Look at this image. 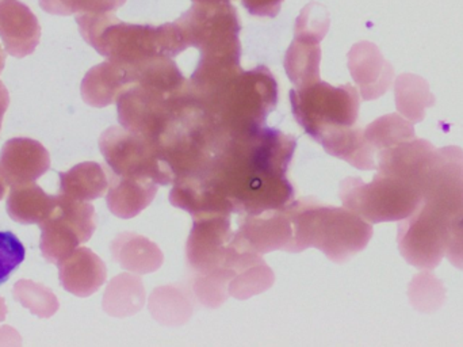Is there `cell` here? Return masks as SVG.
Returning a JSON list of instances; mask_svg holds the SVG:
<instances>
[{
  "label": "cell",
  "mask_w": 463,
  "mask_h": 347,
  "mask_svg": "<svg viewBox=\"0 0 463 347\" xmlns=\"http://www.w3.org/2000/svg\"><path fill=\"white\" fill-rule=\"evenodd\" d=\"M339 196L345 207L370 224L404 220L421 202L420 191L415 186L381 173L370 183L361 178H345L340 183Z\"/></svg>",
  "instance_id": "3957f363"
},
{
  "label": "cell",
  "mask_w": 463,
  "mask_h": 347,
  "mask_svg": "<svg viewBox=\"0 0 463 347\" xmlns=\"http://www.w3.org/2000/svg\"><path fill=\"white\" fill-rule=\"evenodd\" d=\"M421 201L458 212L463 207V149H435L419 183Z\"/></svg>",
  "instance_id": "30bf717a"
},
{
  "label": "cell",
  "mask_w": 463,
  "mask_h": 347,
  "mask_svg": "<svg viewBox=\"0 0 463 347\" xmlns=\"http://www.w3.org/2000/svg\"><path fill=\"white\" fill-rule=\"evenodd\" d=\"M99 149L110 170L119 177L151 179L157 185L175 182V173L156 141L111 127L102 133Z\"/></svg>",
  "instance_id": "277c9868"
},
{
  "label": "cell",
  "mask_w": 463,
  "mask_h": 347,
  "mask_svg": "<svg viewBox=\"0 0 463 347\" xmlns=\"http://www.w3.org/2000/svg\"><path fill=\"white\" fill-rule=\"evenodd\" d=\"M446 256L451 265L463 270V207L454 215L449 226Z\"/></svg>",
  "instance_id": "4dcf8cb0"
},
{
  "label": "cell",
  "mask_w": 463,
  "mask_h": 347,
  "mask_svg": "<svg viewBox=\"0 0 463 347\" xmlns=\"http://www.w3.org/2000/svg\"><path fill=\"white\" fill-rule=\"evenodd\" d=\"M296 146L293 136L266 128L225 138L205 177L231 202L233 212L278 209L293 198L286 171Z\"/></svg>",
  "instance_id": "6da1fadb"
},
{
  "label": "cell",
  "mask_w": 463,
  "mask_h": 347,
  "mask_svg": "<svg viewBox=\"0 0 463 347\" xmlns=\"http://www.w3.org/2000/svg\"><path fill=\"white\" fill-rule=\"evenodd\" d=\"M110 248L114 261L122 269L135 275L156 272L165 261V255L156 243L132 232L119 234L111 243Z\"/></svg>",
  "instance_id": "d6986e66"
},
{
  "label": "cell",
  "mask_w": 463,
  "mask_h": 347,
  "mask_svg": "<svg viewBox=\"0 0 463 347\" xmlns=\"http://www.w3.org/2000/svg\"><path fill=\"white\" fill-rule=\"evenodd\" d=\"M146 304V288L136 275H117L109 283L103 296V310L114 318H128L140 313Z\"/></svg>",
  "instance_id": "603a6c76"
},
{
  "label": "cell",
  "mask_w": 463,
  "mask_h": 347,
  "mask_svg": "<svg viewBox=\"0 0 463 347\" xmlns=\"http://www.w3.org/2000/svg\"><path fill=\"white\" fill-rule=\"evenodd\" d=\"M97 228L91 204L59 194L51 215L40 224V248L49 264H59L81 243L89 242Z\"/></svg>",
  "instance_id": "8992f818"
},
{
  "label": "cell",
  "mask_w": 463,
  "mask_h": 347,
  "mask_svg": "<svg viewBox=\"0 0 463 347\" xmlns=\"http://www.w3.org/2000/svg\"><path fill=\"white\" fill-rule=\"evenodd\" d=\"M434 151L431 143L416 138L393 149H383L378 152V173L399 178L419 190V183Z\"/></svg>",
  "instance_id": "9a60e30c"
},
{
  "label": "cell",
  "mask_w": 463,
  "mask_h": 347,
  "mask_svg": "<svg viewBox=\"0 0 463 347\" xmlns=\"http://www.w3.org/2000/svg\"><path fill=\"white\" fill-rule=\"evenodd\" d=\"M318 143L324 147L332 157L345 160L359 170H375L374 147L367 141L364 130L354 125H342V127L329 128L317 139Z\"/></svg>",
  "instance_id": "e0dca14e"
},
{
  "label": "cell",
  "mask_w": 463,
  "mask_h": 347,
  "mask_svg": "<svg viewBox=\"0 0 463 347\" xmlns=\"http://www.w3.org/2000/svg\"><path fill=\"white\" fill-rule=\"evenodd\" d=\"M293 237V224L285 205L278 209L242 215L232 245L239 250L250 251L259 255L275 250L290 253Z\"/></svg>",
  "instance_id": "9c48e42d"
},
{
  "label": "cell",
  "mask_w": 463,
  "mask_h": 347,
  "mask_svg": "<svg viewBox=\"0 0 463 347\" xmlns=\"http://www.w3.org/2000/svg\"><path fill=\"white\" fill-rule=\"evenodd\" d=\"M149 313L162 326L179 327L190 321L194 302L186 288L178 285L159 286L149 297Z\"/></svg>",
  "instance_id": "7402d4cb"
},
{
  "label": "cell",
  "mask_w": 463,
  "mask_h": 347,
  "mask_svg": "<svg viewBox=\"0 0 463 347\" xmlns=\"http://www.w3.org/2000/svg\"><path fill=\"white\" fill-rule=\"evenodd\" d=\"M5 315H7V307H5V300L0 297V323L5 322Z\"/></svg>",
  "instance_id": "836d02e7"
},
{
  "label": "cell",
  "mask_w": 463,
  "mask_h": 347,
  "mask_svg": "<svg viewBox=\"0 0 463 347\" xmlns=\"http://www.w3.org/2000/svg\"><path fill=\"white\" fill-rule=\"evenodd\" d=\"M157 186L151 179L119 177L110 170V186L106 196L109 209L119 218L136 217L154 201Z\"/></svg>",
  "instance_id": "ac0fdd59"
},
{
  "label": "cell",
  "mask_w": 463,
  "mask_h": 347,
  "mask_svg": "<svg viewBox=\"0 0 463 347\" xmlns=\"http://www.w3.org/2000/svg\"><path fill=\"white\" fill-rule=\"evenodd\" d=\"M116 83L110 75L108 64L92 68L81 83V97L84 102L94 108H105L114 102Z\"/></svg>",
  "instance_id": "83f0119b"
},
{
  "label": "cell",
  "mask_w": 463,
  "mask_h": 347,
  "mask_svg": "<svg viewBox=\"0 0 463 347\" xmlns=\"http://www.w3.org/2000/svg\"><path fill=\"white\" fill-rule=\"evenodd\" d=\"M7 179H5V173H3L2 168H0V201L5 198V193H7Z\"/></svg>",
  "instance_id": "d6a6232c"
},
{
  "label": "cell",
  "mask_w": 463,
  "mask_h": 347,
  "mask_svg": "<svg viewBox=\"0 0 463 347\" xmlns=\"http://www.w3.org/2000/svg\"><path fill=\"white\" fill-rule=\"evenodd\" d=\"M62 288L78 297H89L106 283L108 269L90 248L80 247L57 264Z\"/></svg>",
  "instance_id": "5bb4252c"
},
{
  "label": "cell",
  "mask_w": 463,
  "mask_h": 347,
  "mask_svg": "<svg viewBox=\"0 0 463 347\" xmlns=\"http://www.w3.org/2000/svg\"><path fill=\"white\" fill-rule=\"evenodd\" d=\"M410 300L416 310L432 313L445 303V286L431 273H420L411 283Z\"/></svg>",
  "instance_id": "f1b7e54d"
},
{
  "label": "cell",
  "mask_w": 463,
  "mask_h": 347,
  "mask_svg": "<svg viewBox=\"0 0 463 347\" xmlns=\"http://www.w3.org/2000/svg\"><path fill=\"white\" fill-rule=\"evenodd\" d=\"M0 38L11 56H29L37 48L41 26L35 14L19 0L0 2Z\"/></svg>",
  "instance_id": "8fae6325"
},
{
  "label": "cell",
  "mask_w": 463,
  "mask_h": 347,
  "mask_svg": "<svg viewBox=\"0 0 463 347\" xmlns=\"http://www.w3.org/2000/svg\"><path fill=\"white\" fill-rule=\"evenodd\" d=\"M5 53L3 51L2 46H0V73H2L3 68H5Z\"/></svg>",
  "instance_id": "e575fe53"
},
{
  "label": "cell",
  "mask_w": 463,
  "mask_h": 347,
  "mask_svg": "<svg viewBox=\"0 0 463 347\" xmlns=\"http://www.w3.org/2000/svg\"><path fill=\"white\" fill-rule=\"evenodd\" d=\"M435 105V97L430 92L429 83L420 76L404 73L396 82L397 111L412 124L421 122L426 109Z\"/></svg>",
  "instance_id": "cb8c5ba5"
},
{
  "label": "cell",
  "mask_w": 463,
  "mask_h": 347,
  "mask_svg": "<svg viewBox=\"0 0 463 347\" xmlns=\"http://www.w3.org/2000/svg\"><path fill=\"white\" fill-rule=\"evenodd\" d=\"M230 215L208 213L194 217L187 239V261L195 273H209L224 267L232 247Z\"/></svg>",
  "instance_id": "ba28073f"
},
{
  "label": "cell",
  "mask_w": 463,
  "mask_h": 347,
  "mask_svg": "<svg viewBox=\"0 0 463 347\" xmlns=\"http://www.w3.org/2000/svg\"><path fill=\"white\" fill-rule=\"evenodd\" d=\"M454 215L439 205L421 201L399 226L397 242L405 261L418 269H435L446 255L449 226Z\"/></svg>",
  "instance_id": "5b68a950"
},
{
  "label": "cell",
  "mask_w": 463,
  "mask_h": 347,
  "mask_svg": "<svg viewBox=\"0 0 463 347\" xmlns=\"http://www.w3.org/2000/svg\"><path fill=\"white\" fill-rule=\"evenodd\" d=\"M14 297L38 318H51L59 310L56 294L46 286L33 281H18L14 285Z\"/></svg>",
  "instance_id": "4316f807"
},
{
  "label": "cell",
  "mask_w": 463,
  "mask_h": 347,
  "mask_svg": "<svg viewBox=\"0 0 463 347\" xmlns=\"http://www.w3.org/2000/svg\"><path fill=\"white\" fill-rule=\"evenodd\" d=\"M110 186V173L95 162H84L60 173V194L78 199L94 201L100 198Z\"/></svg>",
  "instance_id": "44dd1931"
},
{
  "label": "cell",
  "mask_w": 463,
  "mask_h": 347,
  "mask_svg": "<svg viewBox=\"0 0 463 347\" xmlns=\"http://www.w3.org/2000/svg\"><path fill=\"white\" fill-rule=\"evenodd\" d=\"M8 106H10V94H8L5 84L0 82V130H2L3 117H5Z\"/></svg>",
  "instance_id": "1f68e13d"
},
{
  "label": "cell",
  "mask_w": 463,
  "mask_h": 347,
  "mask_svg": "<svg viewBox=\"0 0 463 347\" xmlns=\"http://www.w3.org/2000/svg\"><path fill=\"white\" fill-rule=\"evenodd\" d=\"M0 168L8 185L34 182L51 169V157L48 149L33 139H11L0 152Z\"/></svg>",
  "instance_id": "7c38bea8"
},
{
  "label": "cell",
  "mask_w": 463,
  "mask_h": 347,
  "mask_svg": "<svg viewBox=\"0 0 463 347\" xmlns=\"http://www.w3.org/2000/svg\"><path fill=\"white\" fill-rule=\"evenodd\" d=\"M364 136L377 152L416 138L412 122L396 113L375 120L364 130Z\"/></svg>",
  "instance_id": "d4e9b609"
},
{
  "label": "cell",
  "mask_w": 463,
  "mask_h": 347,
  "mask_svg": "<svg viewBox=\"0 0 463 347\" xmlns=\"http://www.w3.org/2000/svg\"><path fill=\"white\" fill-rule=\"evenodd\" d=\"M233 272L227 267L209 273H197L193 280V292L195 299L208 308H219L227 302L230 292L228 285Z\"/></svg>",
  "instance_id": "484cf974"
},
{
  "label": "cell",
  "mask_w": 463,
  "mask_h": 347,
  "mask_svg": "<svg viewBox=\"0 0 463 347\" xmlns=\"http://www.w3.org/2000/svg\"><path fill=\"white\" fill-rule=\"evenodd\" d=\"M350 70L361 87L364 101L377 100L393 82V67L372 43L355 46L350 53Z\"/></svg>",
  "instance_id": "2e32d148"
},
{
  "label": "cell",
  "mask_w": 463,
  "mask_h": 347,
  "mask_svg": "<svg viewBox=\"0 0 463 347\" xmlns=\"http://www.w3.org/2000/svg\"><path fill=\"white\" fill-rule=\"evenodd\" d=\"M293 224L290 253L315 247L331 261L345 264L361 253L373 236L372 224L347 207L298 199L286 205Z\"/></svg>",
  "instance_id": "7a4b0ae2"
},
{
  "label": "cell",
  "mask_w": 463,
  "mask_h": 347,
  "mask_svg": "<svg viewBox=\"0 0 463 347\" xmlns=\"http://www.w3.org/2000/svg\"><path fill=\"white\" fill-rule=\"evenodd\" d=\"M0 2H3V0H0Z\"/></svg>",
  "instance_id": "d590c367"
},
{
  "label": "cell",
  "mask_w": 463,
  "mask_h": 347,
  "mask_svg": "<svg viewBox=\"0 0 463 347\" xmlns=\"http://www.w3.org/2000/svg\"><path fill=\"white\" fill-rule=\"evenodd\" d=\"M293 113L297 122L315 140L329 128L355 125L359 113V98L350 86L332 89L324 84L317 92H291Z\"/></svg>",
  "instance_id": "52a82bcc"
},
{
  "label": "cell",
  "mask_w": 463,
  "mask_h": 347,
  "mask_svg": "<svg viewBox=\"0 0 463 347\" xmlns=\"http://www.w3.org/2000/svg\"><path fill=\"white\" fill-rule=\"evenodd\" d=\"M56 197L46 194L34 182L11 186L7 197L8 216L16 223L41 224L53 210Z\"/></svg>",
  "instance_id": "ffe728a7"
},
{
  "label": "cell",
  "mask_w": 463,
  "mask_h": 347,
  "mask_svg": "<svg viewBox=\"0 0 463 347\" xmlns=\"http://www.w3.org/2000/svg\"><path fill=\"white\" fill-rule=\"evenodd\" d=\"M224 267L233 272L228 292L234 299H250L274 285V273L259 254L239 250L232 245Z\"/></svg>",
  "instance_id": "4fadbf2b"
},
{
  "label": "cell",
  "mask_w": 463,
  "mask_h": 347,
  "mask_svg": "<svg viewBox=\"0 0 463 347\" xmlns=\"http://www.w3.org/2000/svg\"><path fill=\"white\" fill-rule=\"evenodd\" d=\"M24 245L10 231H0V285L7 283L14 270L24 261Z\"/></svg>",
  "instance_id": "f546056e"
}]
</instances>
